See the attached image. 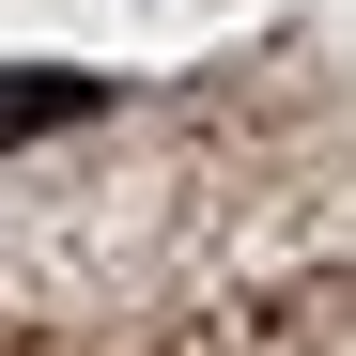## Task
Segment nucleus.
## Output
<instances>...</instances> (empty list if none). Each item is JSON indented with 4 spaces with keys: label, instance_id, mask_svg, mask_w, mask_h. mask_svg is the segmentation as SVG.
Masks as SVG:
<instances>
[{
    "label": "nucleus",
    "instance_id": "nucleus-1",
    "mask_svg": "<svg viewBox=\"0 0 356 356\" xmlns=\"http://www.w3.org/2000/svg\"><path fill=\"white\" fill-rule=\"evenodd\" d=\"M93 108H108V78H78V63H0V155L63 140V124H93Z\"/></svg>",
    "mask_w": 356,
    "mask_h": 356
}]
</instances>
